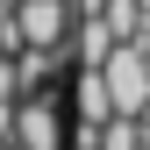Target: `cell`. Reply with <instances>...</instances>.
Segmentation results:
<instances>
[{
	"instance_id": "1",
	"label": "cell",
	"mask_w": 150,
	"mask_h": 150,
	"mask_svg": "<svg viewBox=\"0 0 150 150\" xmlns=\"http://www.w3.org/2000/svg\"><path fill=\"white\" fill-rule=\"evenodd\" d=\"M14 29L29 50H71V0H22Z\"/></svg>"
},
{
	"instance_id": "2",
	"label": "cell",
	"mask_w": 150,
	"mask_h": 150,
	"mask_svg": "<svg viewBox=\"0 0 150 150\" xmlns=\"http://www.w3.org/2000/svg\"><path fill=\"white\" fill-rule=\"evenodd\" d=\"M14 150H64V115L50 93H22L14 107Z\"/></svg>"
}]
</instances>
